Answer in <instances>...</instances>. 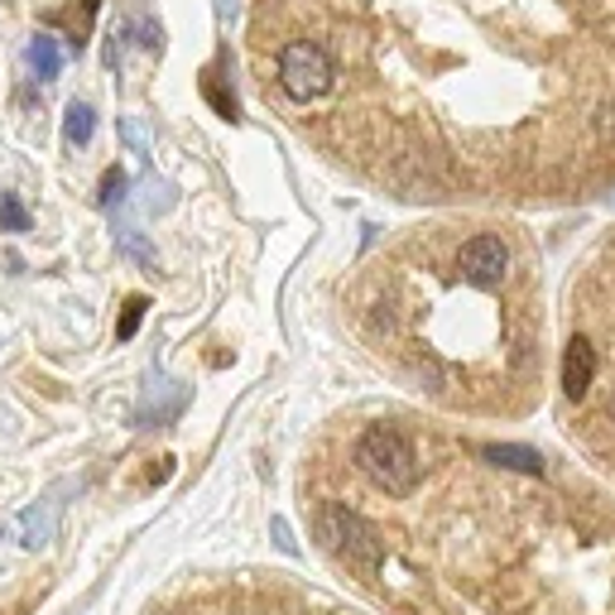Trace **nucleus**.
Wrapping results in <instances>:
<instances>
[{
	"label": "nucleus",
	"instance_id": "obj_1",
	"mask_svg": "<svg viewBox=\"0 0 615 615\" xmlns=\"http://www.w3.org/2000/svg\"><path fill=\"white\" fill-rule=\"evenodd\" d=\"M356 462L365 476H371L385 495H395V501L414 495V486H418V452L399 428H385V424L365 428L356 442Z\"/></svg>",
	"mask_w": 615,
	"mask_h": 615
},
{
	"label": "nucleus",
	"instance_id": "obj_2",
	"mask_svg": "<svg viewBox=\"0 0 615 615\" xmlns=\"http://www.w3.org/2000/svg\"><path fill=\"white\" fill-rule=\"evenodd\" d=\"M318 534H322V543L332 548L337 558H347V568L361 572V578H375V572L385 568V539H381V529H375L371 519H361L356 509L327 501L318 509Z\"/></svg>",
	"mask_w": 615,
	"mask_h": 615
},
{
	"label": "nucleus",
	"instance_id": "obj_3",
	"mask_svg": "<svg viewBox=\"0 0 615 615\" xmlns=\"http://www.w3.org/2000/svg\"><path fill=\"white\" fill-rule=\"evenodd\" d=\"M332 83H337V68H332V58H327L322 44H312V39H294V44L279 48V87L289 91L294 101L322 97Z\"/></svg>",
	"mask_w": 615,
	"mask_h": 615
},
{
	"label": "nucleus",
	"instance_id": "obj_4",
	"mask_svg": "<svg viewBox=\"0 0 615 615\" xmlns=\"http://www.w3.org/2000/svg\"><path fill=\"white\" fill-rule=\"evenodd\" d=\"M457 270H462V279L471 289H501V279L509 274V245L501 235H471L462 241V251H457Z\"/></svg>",
	"mask_w": 615,
	"mask_h": 615
},
{
	"label": "nucleus",
	"instance_id": "obj_5",
	"mask_svg": "<svg viewBox=\"0 0 615 615\" xmlns=\"http://www.w3.org/2000/svg\"><path fill=\"white\" fill-rule=\"evenodd\" d=\"M596 381V347L586 337H572L568 342V356H562V389L572 399H586V389Z\"/></svg>",
	"mask_w": 615,
	"mask_h": 615
},
{
	"label": "nucleus",
	"instance_id": "obj_6",
	"mask_svg": "<svg viewBox=\"0 0 615 615\" xmlns=\"http://www.w3.org/2000/svg\"><path fill=\"white\" fill-rule=\"evenodd\" d=\"M491 466H505V471H525V476H543V457L534 448H519V442H491V448H481Z\"/></svg>",
	"mask_w": 615,
	"mask_h": 615
},
{
	"label": "nucleus",
	"instance_id": "obj_7",
	"mask_svg": "<svg viewBox=\"0 0 615 615\" xmlns=\"http://www.w3.org/2000/svg\"><path fill=\"white\" fill-rule=\"evenodd\" d=\"M54 525H58V501L30 505L20 515V529H24V543H30V548H44L48 539H54Z\"/></svg>",
	"mask_w": 615,
	"mask_h": 615
},
{
	"label": "nucleus",
	"instance_id": "obj_8",
	"mask_svg": "<svg viewBox=\"0 0 615 615\" xmlns=\"http://www.w3.org/2000/svg\"><path fill=\"white\" fill-rule=\"evenodd\" d=\"M30 68H34L39 83H54V77L63 73V48H58L54 34H39L30 44Z\"/></svg>",
	"mask_w": 615,
	"mask_h": 615
},
{
	"label": "nucleus",
	"instance_id": "obj_9",
	"mask_svg": "<svg viewBox=\"0 0 615 615\" xmlns=\"http://www.w3.org/2000/svg\"><path fill=\"white\" fill-rule=\"evenodd\" d=\"M91 130H97V116H91V107H83V101H73L68 116H63V135H68V145H87Z\"/></svg>",
	"mask_w": 615,
	"mask_h": 615
},
{
	"label": "nucleus",
	"instance_id": "obj_10",
	"mask_svg": "<svg viewBox=\"0 0 615 615\" xmlns=\"http://www.w3.org/2000/svg\"><path fill=\"white\" fill-rule=\"evenodd\" d=\"M145 312H150V298H145V294L125 298V308H121V322H116V342H130V337L140 332V322H145Z\"/></svg>",
	"mask_w": 615,
	"mask_h": 615
},
{
	"label": "nucleus",
	"instance_id": "obj_11",
	"mask_svg": "<svg viewBox=\"0 0 615 615\" xmlns=\"http://www.w3.org/2000/svg\"><path fill=\"white\" fill-rule=\"evenodd\" d=\"M0 231H10V235L30 231V212H24V202L15 198V193H6V198H0Z\"/></svg>",
	"mask_w": 615,
	"mask_h": 615
},
{
	"label": "nucleus",
	"instance_id": "obj_12",
	"mask_svg": "<svg viewBox=\"0 0 615 615\" xmlns=\"http://www.w3.org/2000/svg\"><path fill=\"white\" fill-rule=\"evenodd\" d=\"M592 135H596L601 150H615V97L596 107V116H592Z\"/></svg>",
	"mask_w": 615,
	"mask_h": 615
},
{
	"label": "nucleus",
	"instance_id": "obj_13",
	"mask_svg": "<svg viewBox=\"0 0 615 615\" xmlns=\"http://www.w3.org/2000/svg\"><path fill=\"white\" fill-rule=\"evenodd\" d=\"M125 188H130V178L121 174V168H107V174H101V188H97V202L101 207H121Z\"/></svg>",
	"mask_w": 615,
	"mask_h": 615
},
{
	"label": "nucleus",
	"instance_id": "obj_14",
	"mask_svg": "<svg viewBox=\"0 0 615 615\" xmlns=\"http://www.w3.org/2000/svg\"><path fill=\"white\" fill-rule=\"evenodd\" d=\"M116 245L130 255V260H140V265H154V251L145 241H140V231L135 227H116Z\"/></svg>",
	"mask_w": 615,
	"mask_h": 615
},
{
	"label": "nucleus",
	"instance_id": "obj_15",
	"mask_svg": "<svg viewBox=\"0 0 615 615\" xmlns=\"http://www.w3.org/2000/svg\"><path fill=\"white\" fill-rule=\"evenodd\" d=\"M0 539H6V534H0Z\"/></svg>",
	"mask_w": 615,
	"mask_h": 615
}]
</instances>
